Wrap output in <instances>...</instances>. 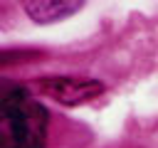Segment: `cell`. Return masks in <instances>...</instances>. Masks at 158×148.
<instances>
[{"label": "cell", "mask_w": 158, "mask_h": 148, "mask_svg": "<svg viewBox=\"0 0 158 148\" xmlns=\"http://www.w3.org/2000/svg\"><path fill=\"white\" fill-rule=\"evenodd\" d=\"M49 111L25 86H12L0 99V148H44Z\"/></svg>", "instance_id": "obj_1"}, {"label": "cell", "mask_w": 158, "mask_h": 148, "mask_svg": "<svg viewBox=\"0 0 158 148\" xmlns=\"http://www.w3.org/2000/svg\"><path fill=\"white\" fill-rule=\"evenodd\" d=\"M35 89L42 96H49L62 106H79V104H86V101L101 96L106 86H104V81L94 79V76L62 74V76H40V79H35Z\"/></svg>", "instance_id": "obj_2"}, {"label": "cell", "mask_w": 158, "mask_h": 148, "mask_svg": "<svg viewBox=\"0 0 158 148\" xmlns=\"http://www.w3.org/2000/svg\"><path fill=\"white\" fill-rule=\"evenodd\" d=\"M22 7L30 15V20H35L37 25H52L79 12L84 2L81 0H27L22 2Z\"/></svg>", "instance_id": "obj_3"}]
</instances>
